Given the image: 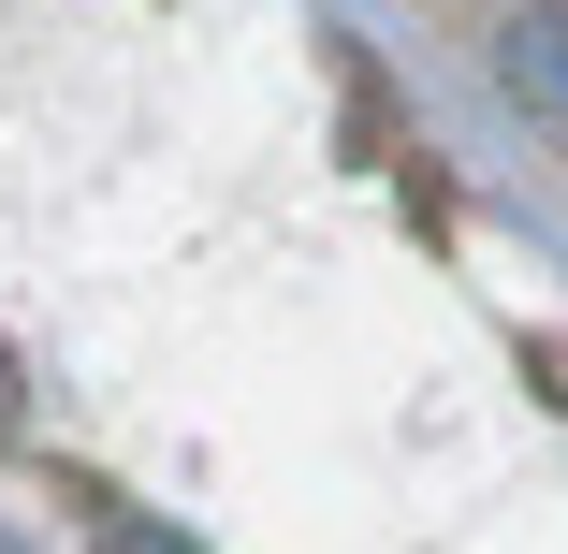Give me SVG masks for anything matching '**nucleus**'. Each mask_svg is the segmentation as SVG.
I'll list each match as a JSON object with an SVG mask.
<instances>
[{"label": "nucleus", "instance_id": "nucleus-1", "mask_svg": "<svg viewBox=\"0 0 568 554\" xmlns=\"http://www.w3.org/2000/svg\"><path fill=\"white\" fill-rule=\"evenodd\" d=\"M510 88H539L554 118H568V16H525L510 30Z\"/></svg>", "mask_w": 568, "mask_h": 554}]
</instances>
